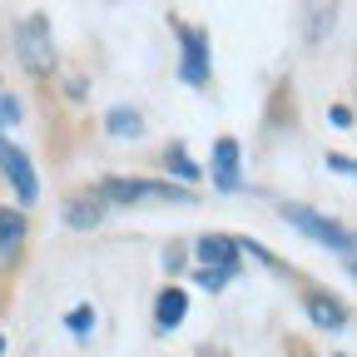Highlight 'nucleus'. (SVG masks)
Returning a JSON list of instances; mask_svg holds the SVG:
<instances>
[{
	"mask_svg": "<svg viewBox=\"0 0 357 357\" xmlns=\"http://www.w3.org/2000/svg\"><path fill=\"white\" fill-rule=\"evenodd\" d=\"M89 194H95L109 213L114 208H169V204H178V208H189V204H199V194L194 189H178V184H169V178H159V174H100L95 184H89Z\"/></svg>",
	"mask_w": 357,
	"mask_h": 357,
	"instance_id": "1",
	"label": "nucleus"
},
{
	"mask_svg": "<svg viewBox=\"0 0 357 357\" xmlns=\"http://www.w3.org/2000/svg\"><path fill=\"white\" fill-rule=\"evenodd\" d=\"M10 45H15V65L30 79H60V45H55V25L45 10H25L10 20Z\"/></svg>",
	"mask_w": 357,
	"mask_h": 357,
	"instance_id": "2",
	"label": "nucleus"
},
{
	"mask_svg": "<svg viewBox=\"0 0 357 357\" xmlns=\"http://www.w3.org/2000/svg\"><path fill=\"white\" fill-rule=\"evenodd\" d=\"M278 213H283V223H288L293 234H303L307 243H318L323 253H333L347 273H352V263H357L352 223H342V218H333V213H323V208H312V204H298V199H283Z\"/></svg>",
	"mask_w": 357,
	"mask_h": 357,
	"instance_id": "3",
	"label": "nucleus"
},
{
	"mask_svg": "<svg viewBox=\"0 0 357 357\" xmlns=\"http://www.w3.org/2000/svg\"><path fill=\"white\" fill-rule=\"evenodd\" d=\"M169 30H174V50H178V79L189 89H208L213 84V35L184 15H169Z\"/></svg>",
	"mask_w": 357,
	"mask_h": 357,
	"instance_id": "4",
	"label": "nucleus"
},
{
	"mask_svg": "<svg viewBox=\"0 0 357 357\" xmlns=\"http://www.w3.org/2000/svg\"><path fill=\"white\" fill-rule=\"evenodd\" d=\"M189 268L223 283L243 278V258H238V234H199L189 238Z\"/></svg>",
	"mask_w": 357,
	"mask_h": 357,
	"instance_id": "5",
	"label": "nucleus"
},
{
	"mask_svg": "<svg viewBox=\"0 0 357 357\" xmlns=\"http://www.w3.org/2000/svg\"><path fill=\"white\" fill-rule=\"evenodd\" d=\"M298 307H303V318L312 323V333H323V337H337V333L352 328L347 298L323 288V283H298Z\"/></svg>",
	"mask_w": 357,
	"mask_h": 357,
	"instance_id": "6",
	"label": "nucleus"
},
{
	"mask_svg": "<svg viewBox=\"0 0 357 357\" xmlns=\"http://www.w3.org/2000/svg\"><path fill=\"white\" fill-rule=\"evenodd\" d=\"M0 178L10 184V194H15V208H35L40 204V169H35V159H30V149L25 144H15L10 134H0Z\"/></svg>",
	"mask_w": 357,
	"mask_h": 357,
	"instance_id": "7",
	"label": "nucleus"
},
{
	"mask_svg": "<svg viewBox=\"0 0 357 357\" xmlns=\"http://www.w3.org/2000/svg\"><path fill=\"white\" fill-rule=\"evenodd\" d=\"M204 174L213 178L218 194H243V189H248V184H243V144L234 139V134H218V139H213Z\"/></svg>",
	"mask_w": 357,
	"mask_h": 357,
	"instance_id": "8",
	"label": "nucleus"
},
{
	"mask_svg": "<svg viewBox=\"0 0 357 357\" xmlns=\"http://www.w3.org/2000/svg\"><path fill=\"white\" fill-rule=\"evenodd\" d=\"M30 243V213L15 204H0V278H15Z\"/></svg>",
	"mask_w": 357,
	"mask_h": 357,
	"instance_id": "9",
	"label": "nucleus"
},
{
	"mask_svg": "<svg viewBox=\"0 0 357 357\" xmlns=\"http://www.w3.org/2000/svg\"><path fill=\"white\" fill-rule=\"evenodd\" d=\"M189 307H194V293H189L184 283H164V288L154 293V303H149L154 333H159V337H174L178 328L189 323Z\"/></svg>",
	"mask_w": 357,
	"mask_h": 357,
	"instance_id": "10",
	"label": "nucleus"
},
{
	"mask_svg": "<svg viewBox=\"0 0 357 357\" xmlns=\"http://www.w3.org/2000/svg\"><path fill=\"white\" fill-rule=\"evenodd\" d=\"M159 178H169V184H178V189H194V184H204V164L189 154V144L184 139H169L164 149H159Z\"/></svg>",
	"mask_w": 357,
	"mask_h": 357,
	"instance_id": "11",
	"label": "nucleus"
},
{
	"mask_svg": "<svg viewBox=\"0 0 357 357\" xmlns=\"http://www.w3.org/2000/svg\"><path fill=\"white\" fill-rule=\"evenodd\" d=\"M60 218H65V229H75V234H95V229H105L109 208H105L95 194H89V184H84V189H75V194L65 199Z\"/></svg>",
	"mask_w": 357,
	"mask_h": 357,
	"instance_id": "12",
	"label": "nucleus"
},
{
	"mask_svg": "<svg viewBox=\"0 0 357 357\" xmlns=\"http://www.w3.org/2000/svg\"><path fill=\"white\" fill-rule=\"evenodd\" d=\"M100 124H105L109 139H119V144H139L144 134H149V119H144L139 105H109Z\"/></svg>",
	"mask_w": 357,
	"mask_h": 357,
	"instance_id": "13",
	"label": "nucleus"
},
{
	"mask_svg": "<svg viewBox=\"0 0 357 357\" xmlns=\"http://www.w3.org/2000/svg\"><path fill=\"white\" fill-rule=\"evenodd\" d=\"M238 258H243V268L253 263V268H263V273H273V278H283V283H303L298 268H293L288 258H278L263 238H248V234H243V238H238Z\"/></svg>",
	"mask_w": 357,
	"mask_h": 357,
	"instance_id": "14",
	"label": "nucleus"
},
{
	"mask_svg": "<svg viewBox=\"0 0 357 357\" xmlns=\"http://www.w3.org/2000/svg\"><path fill=\"white\" fill-rule=\"evenodd\" d=\"M95 328H100L95 303H75V307L65 312V333H70L75 342H89V337H95Z\"/></svg>",
	"mask_w": 357,
	"mask_h": 357,
	"instance_id": "15",
	"label": "nucleus"
},
{
	"mask_svg": "<svg viewBox=\"0 0 357 357\" xmlns=\"http://www.w3.org/2000/svg\"><path fill=\"white\" fill-rule=\"evenodd\" d=\"M159 268H164V278H169V283H178V278L189 273V243H164Z\"/></svg>",
	"mask_w": 357,
	"mask_h": 357,
	"instance_id": "16",
	"label": "nucleus"
},
{
	"mask_svg": "<svg viewBox=\"0 0 357 357\" xmlns=\"http://www.w3.org/2000/svg\"><path fill=\"white\" fill-rule=\"evenodd\" d=\"M25 124V100L15 95V89H0V134H10Z\"/></svg>",
	"mask_w": 357,
	"mask_h": 357,
	"instance_id": "17",
	"label": "nucleus"
},
{
	"mask_svg": "<svg viewBox=\"0 0 357 357\" xmlns=\"http://www.w3.org/2000/svg\"><path fill=\"white\" fill-rule=\"evenodd\" d=\"M60 95H65L70 105H84V100H89V79H84V75H60Z\"/></svg>",
	"mask_w": 357,
	"mask_h": 357,
	"instance_id": "18",
	"label": "nucleus"
},
{
	"mask_svg": "<svg viewBox=\"0 0 357 357\" xmlns=\"http://www.w3.org/2000/svg\"><path fill=\"white\" fill-rule=\"evenodd\" d=\"M328 124L347 134V129L357 124V114H352V105H347V100H337V105H328Z\"/></svg>",
	"mask_w": 357,
	"mask_h": 357,
	"instance_id": "19",
	"label": "nucleus"
},
{
	"mask_svg": "<svg viewBox=\"0 0 357 357\" xmlns=\"http://www.w3.org/2000/svg\"><path fill=\"white\" fill-rule=\"evenodd\" d=\"M323 164H328V174H342V178H352V174H357V159H352V154H342V149H337V154L328 149V159H323Z\"/></svg>",
	"mask_w": 357,
	"mask_h": 357,
	"instance_id": "20",
	"label": "nucleus"
},
{
	"mask_svg": "<svg viewBox=\"0 0 357 357\" xmlns=\"http://www.w3.org/2000/svg\"><path fill=\"white\" fill-rule=\"evenodd\" d=\"M6 347H10V337H6V333H0V357H6Z\"/></svg>",
	"mask_w": 357,
	"mask_h": 357,
	"instance_id": "21",
	"label": "nucleus"
},
{
	"mask_svg": "<svg viewBox=\"0 0 357 357\" xmlns=\"http://www.w3.org/2000/svg\"><path fill=\"white\" fill-rule=\"evenodd\" d=\"M328 357H352V352H328Z\"/></svg>",
	"mask_w": 357,
	"mask_h": 357,
	"instance_id": "22",
	"label": "nucleus"
}]
</instances>
